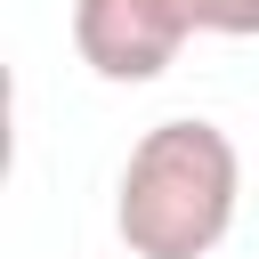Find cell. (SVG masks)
<instances>
[{
	"label": "cell",
	"instance_id": "obj_1",
	"mask_svg": "<svg viewBox=\"0 0 259 259\" xmlns=\"http://www.w3.org/2000/svg\"><path fill=\"white\" fill-rule=\"evenodd\" d=\"M243 210V154L219 121H154L113 178V235L130 259H210Z\"/></svg>",
	"mask_w": 259,
	"mask_h": 259
},
{
	"label": "cell",
	"instance_id": "obj_2",
	"mask_svg": "<svg viewBox=\"0 0 259 259\" xmlns=\"http://www.w3.org/2000/svg\"><path fill=\"white\" fill-rule=\"evenodd\" d=\"M194 32V0H73V49L113 89L162 81Z\"/></svg>",
	"mask_w": 259,
	"mask_h": 259
}]
</instances>
